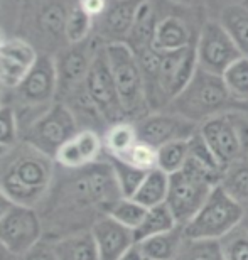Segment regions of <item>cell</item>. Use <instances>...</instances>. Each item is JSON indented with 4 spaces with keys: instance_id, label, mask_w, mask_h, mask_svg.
I'll use <instances>...</instances> for the list:
<instances>
[{
    "instance_id": "cell-1",
    "label": "cell",
    "mask_w": 248,
    "mask_h": 260,
    "mask_svg": "<svg viewBox=\"0 0 248 260\" xmlns=\"http://www.w3.org/2000/svg\"><path fill=\"white\" fill-rule=\"evenodd\" d=\"M39 205H44L41 216L44 233H59L58 240L73 233L88 232L93 225L110 213L120 200L112 164L93 162L80 169H64ZM56 242V240H54Z\"/></svg>"
},
{
    "instance_id": "cell-2",
    "label": "cell",
    "mask_w": 248,
    "mask_h": 260,
    "mask_svg": "<svg viewBox=\"0 0 248 260\" xmlns=\"http://www.w3.org/2000/svg\"><path fill=\"white\" fill-rule=\"evenodd\" d=\"M53 160L24 140L15 144L0 159V188L14 205L36 208L53 184Z\"/></svg>"
},
{
    "instance_id": "cell-3",
    "label": "cell",
    "mask_w": 248,
    "mask_h": 260,
    "mask_svg": "<svg viewBox=\"0 0 248 260\" xmlns=\"http://www.w3.org/2000/svg\"><path fill=\"white\" fill-rule=\"evenodd\" d=\"M223 174L188 159L179 173L169 176V193L165 205L172 211L178 225L184 226L193 220L216 186L221 184Z\"/></svg>"
},
{
    "instance_id": "cell-4",
    "label": "cell",
    "mask_w": 248,
    "mask_h": 260,
    "mask_svg": "<svg viewBox=\"0 0 248 260\" xmlns=\"http://www.w3.org/2000/svg\"><path fill=\"white\" fill-rule=\"evenodd\" d=\"M230 102L235 100L226 90L223 78L198 66L189 85L170 102V105L174 108V113L201 125L209 118L226 113L225 110L230 107Z\"/></svg>"
},
{
    "instance_id": "cell-5",
    "label": "cell",
    "mask_w": 248,
    "mask_h": 260,
    "mask_svg": "<svg viewBox=\"0 0 248 260\" xmlns=\"http://www.w3.org/2000/svg\"><path fill=\"white\" fill-rule=\"evenodd\" d=\"M105 51L123 115L137 122L142 120L149 115V103L146 96V83L135 53L128 48L127 43H107Z\"/></svg>"
},
{
    "instance_id": "cell-6",
    "label": "cell",
    "mask_w": 248,
    "mask_h": 260,
    "mask_svg": "<svg viewBox=\"0 0 248 260\" xmlns=\"http://www.w3.org/2000/svg\"><path fill=\"white\" fill-rule=\"evenodd\" d=\"M14 91L19 105V110L14 108L19 128L25 130L53 105V100L58 93L56 59L51 56H39L20 86Z\"/></svg>"
},
{
    "instance_id": "cell-7",
    "label": "cell",
    "mask_w": 248,
    "mask_h": 260,
    "mask_svg": "<svg viewBox=\"0 0 248 260\" xmlns=\"http://www.w3.org/2000/svg\"><path fill=\"white\" fill-rule=\"evenodd\" d=\"M243 216V205L235 201L221 186H216L203 208L183 226L184 237L191 240H221L240 226Z\"/></svg>"
},
{
    "instance_id": "cell-8",
    "label": "cell",
    "mask_w": 248,
    "mask_h": 260,
    "mask_svg": "<svg viewBox=\"0 0 248 260\" xmlns=\"http://www.w3.org/2000/svg\"><path fill=\"white\" fill-rule=\"evenodd\" d=\"M199 134L223 169L248 155V120L245 117L221 113L201 123Z\"/></svg>"
},
{
    "instance_id": "cell-9",
    "label": "cell",
    "mask_w": 248,
    "mask_h": 260,
    "mask_svg": "<svg viewBox=\"0 0 248 260\" xmlns=\"http://www.w3.org/2000/svg\"><path fill=\"white\" fill-rule=\"evenodd\" d=\"M78 122L64 103H53L38 120L24 130L22 140L54 159L58 150L78 134Z\"/></svg>"
},
{
    "instance_id": "cell-10",
    "label": "cell",
    "mask_w": 248,
    "mask_h": 260,
    "mask_svg": "<svg viewBox=\"0 0 248 260\" xmlns=\"http://www.w3.org/2000/svg\"><path fill=\"white\" fill-rule=\"evenodd\" d=\"M85 91L103 120L112 125L118 122H125L105 46L95 51L90 70L85 78Z\"/></svg>"
},
{
    "instance_id": "cell-11",
    "label": "cell",
    "mask_w": 248,
    "mask_h": 260,
    "mask_svg": "<svg viewBox=\"0 0 248 260\" xmlns=\"http://www.w3.org/2000/svg\"><path fill=\"white\" fill-rule=\"evenodd\" d=\"M196 56L201 70L221 76L243 54L218 20H208L196 41Z\"/></svg>"
},
{
    "instance_id": "cell-12",
    "label": "cell",
    "mask_w": 248,
    "mask_h": 260,
    "mask_svg": "<svg viewBox=\"0 0 248 260\" xmlns=\"http://www.w3.org/2000/svg\"><path fill=\"white\" fill-rule=\"evenodd\" d=\"M44 226L36 208L15 205L0 220V242L15 257L24 255L43 240Z\"/></svg>"
},
{
    "instance_id": "cell-13",
    "label": "cell",
    "mask_w": 248,
    "mask_h": 260,
    "mask_svg": "<svg viewBox=\"0 0 248 260\" xmlns=\"http://www.w3.org/2000/svg\"><path fill=\"white\" fill-rule=\"evenodd\" d=\"M133 125H135L138 140L152 145L154 149L175 140H189L194 134L199 132L198 123L178 113H151Z\"/></svg>"
},
{
    "instance_id": "cell-14",
    "label": "cell",
    "mask_w": 248,
    "mask_h": 260,
    "mask_svg": "<svg viewBox=\"0 0 248 260\" xmlns=\"http://www.w3.org/2000/svg\"><path fill=\"white\" fill-rule=\"evenodd\" d=\"M91 233L95 237L100 260H120L133 245H137L133 230L120 225L108 215L93 225Z\"/></svg>"
},
{
    "instance_id": "cell-15",
    "label": "cell",
    "mask_w": 248,
    "mask_h": 260,
    "mask_svg": "<svg viewBox=\"0 0 248 260\" xmlns=\"http://www.w3.org/2000/svg\"><path fill=\"white\" fill-rule=\"evenodd\" d=\"M93 56L95 53H90V48L85 43H80L73 44L56 59L58 91L63 93L64 98L85 85V78L90 70Z\"/></svg>"
},
{
    "instance_id": "cell-16",
    "label": "cell",
    "mask_w": 248,
    "mask_h": 260,
    "mask_svg": "<svg viewBox=\"0 0 248 260\" xmlns=\"http://www.w3.org/2000/svg\"><path fill=\"white\" fill-rule=\"evenodd\" d=\"M140 4L142 0H115L108 5L101 15L103 34L108 38V43H125Z\"/></svg>"
},
{
    "instance_id": "cell-17",
    "label": "cell",
    "mask_w": 248,
    "mask_h": 260,
    "mask_svg": "<svg viewBox=\"0 0 248 260\" xmlns=\"http://www.w3.org/2000/svg\"><path fill=\"white\" fill-rule=\"evenodd\" d=\"M193 46L191 30L188 24L178 15H167L157 22L156 36H154L152 48L161 53H172V51L184 49Z\"/></svg>"
},
{
    "instance_id": "cell-18",
    "label": "cell",
    "mask_w": 248,
    "mask_h": 260,
    "mask_svg": "<svg viewBox=\"0 0 248 260\" xmlns=\"http://www.w3.org/2000/svg\"><path fill=\"white\" fill-rule=\"evenodd\" d=\"M157 22L159 20L156 17V10H154L152 2L151 0H142V4L137 9L132 30L125 41L133 53H140L144 49L152 48Z\"/></svg>"
},
{
    "instance_id": "cell-19",
    "label": "cell",
    "mask_w": 248,
    "mask_h": 260,
    "mask_svg": "<svg viewBox=\"0 0 248 260\" xmlns=\"http://www.w3.org/2000/svg\"><path fill=\"white\" fill-rule=\"evenodd\" d=\"M53 250L58 260H100L91 230L59 238L53 242Z\"/></svg>"
},
{
    "instance_id": "cell-20",
    "label": "cell",
    "mask_w": 248,
    "mask_h": 260,
    "mask_svg": "<svg viewBox=\"0 0 248 260\" xmlns=\"http://www.w3.org/2000/svg\"><path fill=\"white\" fill-rule=\"evenodd\" d=\"M183 242H184V230L183 226L178 225L170 232L146 238V240L138 242L137 245L140 248L146 260H175Z\"/></svg>"
},
{
    "instance_id": "cell-21",
    "label": "cell",
    "mask_w": 248,
    "mask_h": 260,
    "mask_svg": "<svg viewBox=\"0 0 248 260\" xmlns=\"http://www.w3.org/2000/svg\"><path fill=\"white\" fill-rule=\"evenodd\" d=\"M218 22L233 39L243 56H248V5L231 4L220 14Z\"/></svg>"
},
{
    "instance_id": "cell-22",
    "label": "cell",
    "mask_w": 248,
    "mask_h": 260,
    "mask_svg": "<svg viewBox=\"0 0 248 260\" xmlns=\"http://www.w3.org/2000/svg\"><path fill=\"white\" fill-rule=\"evenodd\" d=\"M167 193L169 174H165L161 169H152L147 173L146 179L142 181L140 188L137 189V193L133 194L132 200H135L142 206H146L147 210H151L154 206L164 205L167 201Z\"/></svg>"
},
{
    "instance_id": "cell-23",
    "label": "cell",
    "mask_w": 248,
    "mask_h": 260,
    "mask_svg": "<svg viewBox=\"0 0 248 260\" xmlns=\"http://www.w3.org/2000/svg\"><path fill=\"white\" fill-rule=\"evenodd\" d=\"M178 226V221L172 215V211L169 210V206L165 205H159L154 206L151 210H147V215L144 218V221L140 223V226L133 232L135 235V242H142L146 238L161 235V233L170 232L172 228Z\"/></svg>"
},
{
    "instance_id": "cell-24",
    "label": "cell",
    "mask_w": 248,
    "mask_h": 260,
    "mask_svg": "<svg viewBox=\"0 0 248 260\" xmlns=\"http://www.w3.org/2000/svg\"><path fill=\"white\" fill-rule=\"evenodd\" d=\"M137 142H138L137 130L135 125L130 122L113 123L107 130L105 139H103V145H105L108 155L118 159L125 157Z\"/></svg>"
},
{
    "instance_id": "cell-25",
    "label": "cell",
    "mask_w": 248,
    "mask_h": 260,
    "mask_svg": "<svg viewBox=\"0 0 248 260\" xmlns=\"http://www.w3.org/2000/svg\"><path fill=\"white\" fill-rule=\"evenodd\" d=\"M221 188L235 201L245 205L248 203V159H240L225 169Z\"/></svg>"
},
{
    "instance_id": "cell-26",
    "label": "cell",
    "mask_w": 248,
    "mask_h": 260,
    "mask_svg": "<svg viewBox=\"0 0 248 260\" xmlns=\"http://www.w3.org/2000/svg\"><path fill=\"white\" fill-rule=\"evenodd\" d=\"M189 159V140H175L157 149V169L172 176L184 168Z\"/></svg>"
},
{
    "instance_id": "cell-27",
    "label": "cell",
    "mask_w": 248,
    "mask_h": 260,
    "mask_svg": "<svg viewBox=\"0 0 248 260\" xmlns=\"http://www.w3.org/2000/svg\"><path fill=\"white\" fill-rule=\"evenodd\" d=\"M221 78L235 102H248V56L236 59Z\"/></svg>"
},
{
    "instance_id": "cell-28",
    "label": "cell",
    "mask_w": 248,
    "mask_h": 260,
    "mask_svg": "<svg viewBox=\"0 0 248 260\" xmlns=\"http://www.w3.org/2000/svg\"><path fill=\"white\" fill-rule=\"evenodd\" d=\"M108 162H110L113 168V173H115L122 196L133 198V194L137 193V189L140 188L142 181L146 179L147 173L142 169L133 168V166L125 162V160H122L118 157H112V155H110V159H108Z\"/></svg>"
},
{
    "instance_id": "cell-29",
    "label": "cell",
    "mask_w": 248,
    "mask_h": 260,
    "mask_svg": "<svg viewBox=\"0 0 248 260\" xmlns=\"http://www.w3.org/2000/svg\"><path fill=\"white\" fill-rule=\"evenodd\" d=\"M175 260H225L220 240H191L184 237Z\"/></svg>"
},
{
    "instance_id": "cell-30",
    "label": "cell",
    "mask_w": 248,
    "mask_h": 260,
    "mask_svg": "<svg viewBox=\"0 0 248 260\" xmlns=\"http://www.w3.org/2000/svg\"><path fill=\"white\" fill-rule=\"evenodd\" d=\"M147 215V208L142 206L140 203H137L132 198H120L115 205L112 206L108 216H112L113 220L118 221L120 225L130 228L135 232L140 223L144 221V218Z\"/></svg>"
},
{
    "instance_id": "cell-31",
    "label": "cell",
    "mask_w": 248,
    "mask_h": 260,
    "mask_svg": "<svg viewBox=\"0 0 248 260\" xmlns=\"http://www.w3.org/2000/svg\"><path fill=\"white\" fill-rule=\"evenodd\" d=\"M93 25V17L88 15L85 10L80 7V4L76 7L71 9L66 19V27H64V36L71 44H80L85 43L88 34L91 30Z\"/></svg>"
},
{
    "instance_id": "cell-32",
    "label": "cell",
    "mask_w": 248,
    "mask_h": 260,
    "mask_svg": "<svg viewBox=\"0 0 248 260\" xmlns=\"http://www.w3.org/2000/svg\"><path fill=\"white\" fill-rule=\"evenodd\" d=\"M220 242L225 260H248V230L245 228L236 226Z\"/></svg>"
},
{
    "instance_id": "cell-33",
    "label": "cell",
    "mask_w": 248,
    "mask_h": 260,
    "mask_svg": "<svg viewBox=\"0 0 248 260\" xmlns=\"http://www.w3.org/2000/svg\"><path fill=\"white\" fill-rule=\"evenodd\" d=\"M29 70L30 68L0 53V85L4 88H7V90L19 88L24 78L27 76Z\"/></svg>"
},
{
    "instance_id": "cell-34",
    "label": "cell",
    "mask_w": 248,
    "mask_h": 260,
    "mask_svg": "<svg viewBox=\"0 0 248 260\" xmlns=\"http://www.w3.org/2000/svg\"><path fill=\"white\" fill-rule=\"evenodd\" d=\"M189 157L194 159L196 162H199L201 166H204V168H208L209 171H215V173H220V174L225 173L223 166L218 162L213 150L208 147V144H206V140L203 139V135L199 132L194 134L193 137L189 139Z\"/></svg>"
},
{
    "instance_id": "cell-35",
    "label": "cell",
    "mask_w": 248,
    "mask_h": 260,
    "mask_svg": "<svg viewBox=\"0 0 248 260\" xmlns=\"http://www.w3.org/2000/svg\"><path fill=\"white\" fill-rule=\"evenodd\" d=\"M122 160H125V162L133 166V168L149 173L152 169H157V149H154L152 145L138 140L130 149V152L125 157H122Z\"/></svg>"
},
{
    "instance_id": "cell-36",
    "label": "cell",
    "mask_w": 248,
    "mask_h": 260,
    "mask_svg": "<svg viewBox=\"0 0 248 260\" xmlns=\"http://www.w3.org/2000/svg\"><path fill=\"white\" fill-rule=\"evenodd\" d=\"M0 53L9 56L19 63H22L24 66L27 68H32L38 61V53L34 51V48L30 44H27L25 41H20V39H9V41H4L2 44V49Z\"/></svg>"
},
{
    "instance_id": "cell-37",
    "label": "cell",
    "mask_w": 248,
    "mask_h": 260,
    "mask_svg": "<svg viewBox=\"0 0 248 260\" xmlns=\"http://www.w3.org/2000/svg\"><path fill=\"white\" fill-rule=\"evenodd\" d=\"M19 123L17 115L12 105L0 107V145L4 147H14L17 142Z\"/></svg>"
},
{
    "instance_id": "cell-38",
    "label": "cell",
    "mask_w": 248,
    "mask_h": 260,
    "mask_svg": "<svg viewBox=\"0 0 248 260\" xmlns=\"http://www.w3.org/2000/svg\"><path fill=\"white\" fill-rule=\"evenodd\" d=\"M66 19H68V14L64 12L61 5H51L41 15V24L49 34H59L64 32Z\"/></svg>"
},
{
    "instance_id": "cell-39",
    "label": "cell",
    "mask_w": 248,
    "mask_h": 260,
    "mask_svg": "<svg viewBox=\"0 0 248 260\" xmlns=\"http://www.w3.org/2000/svg\"><path fill=\"white\" fill-rule=\"evenodd\" d=\"M17 260H58L54 255L53 243L41 240L38 245H34L29 252H25L24 255L17 257Z\"/></svg>"
},
{
    "instance_id": "cell-40",
    "label": "cell",
    "mask_w": 248,
    "mask_h": 260,
    "mask_svg": "<svg viewBox=\"0 0 248 260\" xmlns=\"http://www.w3.org/2000/svg\"><path fill=\"white\" fill-rule=\"evenodd\" d=\"M80 7L91 17H98L105 14L108 2L107 0H80Z\"/></svg>"
},
{
    "instance_id": "cell-41",
    "label": "cell",
    "mask_w": 248,
    "mask_h": 260,
    "mask_svg": "<svg viewBox=\"0 0 248 260\" xmlns=\"http://www.w3.org/2000/svg\"><path fill=\"white\" fill-rule=\"evenodd\" d=\"M15 205H14V201L10 200V198L5 194V191L0 188V220H2V218L7 215V213L12 210Z\"/></svg>"
},
{
    "instance_id": "cell-42",
    "label": "cell",
    "mask_w": 248,
    "mask_h": 260,
    "mask_svg": "<svg viewBox=\"0 0 248 260\" xmlns=\"http://www.w3.org/2000/svg\"><path fill=\"white\" fill-rule=\"evenodd\" d=\"M120 260H146V258H144V255H142V252H140V248H138V245H133L130 250H128Z\"/></svg>"
},
{
    "instance_id": "cell-43",
    "label": "cell",
    "mask_w": 248,
    "mask_h": 260,
    "mask_svg": "<svg viewBox=\"0 0 248 260\" xmlns=\"http://www.w3.org/2000/svg\"><path fill=\"white\" fill-rule=\"evenodd\" d=\"M0 260H17V257L12 255L2 242H0Z\"/></svg>"
},
{
    "instance_id": "cell-44",
    "label": "cell",
    "mask_w": 248,
    "mask_h": 260,
    "mask_svg": "<svg viewBox=\"0 0 248 260\" xmlns=\"http://www.w3.org/2000/svg\"><path fill=\"white\" fill-rule=\"evenodd\" d=\"M170 2H175V4H181V5H196L203 0H170Z\"/></svg>"
},
{
    "instance_id": "cell-45",
    "label": "cell",
    "mask_w": 248,
    "mask_h": 260,
    "mask_svg": "<svg viewBox=\"0 0 248 260\" xmlns=\"http://www.w3.org/2000/svg\"><path fill=\"white\" fill-rule=\"evenodd\" d=\"M4 96H5V88L0 85V107L5 105V103H4Z\"/></svg>"
},
{
    "instance_id": "cell-46",
    "label": "cell",
    "mask_w": 248,
    "mask_h": 260,
    "mask_svg": "<svg viewBox=\"0 0 248 260\" xmlns=\"http://www.w3.org/2000/svg\"><path fill=\"white\" fill-rule=\"evenodd\" d=\"M4 41H5V39H2V36H0V49H2V44H4Z\"/></svg>"
},
{
    "instance_id": "cell-47",
    "label": "cell",
    "mask_w": 248,
    "mask_h": 260,
    "mask_svg": "<svg viewBox=\"0 0 248 260\" xmlns=\"http://www.w3.org/2000/svg\"><path fill=\"white\" fill-rule=\"evenodd\" d=\"M246 159H248V155H246Z\"/></svg>"
}]
</instances>
